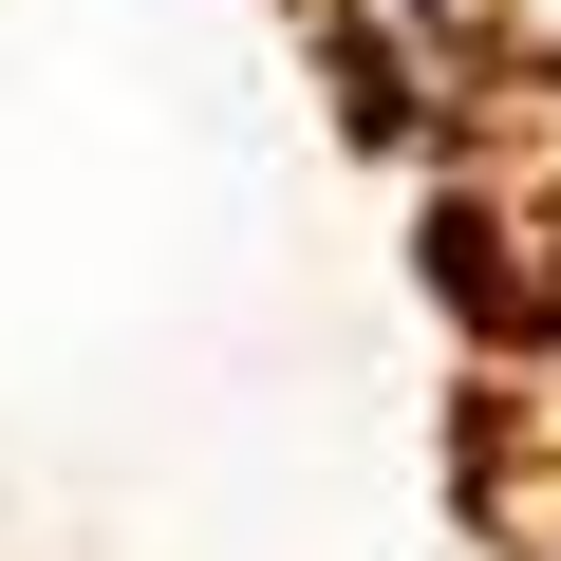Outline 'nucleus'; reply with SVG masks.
<instances>
[{
	"instance_id": "obj_1",
	"label": "nucleus",
	"mask_w": 561,
	"mask_h": 561,
	"mask_svg": "<svg viewBox=\"0 0 561 561\" xmlns=\"http://www.w3.org/2000/svg\"><path fill=\"white\" fill-rule=\"evenodd\" d=\"M524 561H561V524H542V542H524Z\"/></svg>"
}]
</instances>
